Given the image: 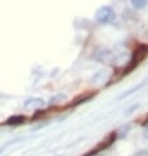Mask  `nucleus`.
Instances as JSON below:
<instances>
[{
	"label": "nucleus",
	"instance_id": "f257e3e1",
	"mask_svg": "<svg viewBox=\"0 0 148 156\" xmlns=\"http://www.w3.org/2000/svg\"><path fill=\"white\" fill-rule=\"evenodd\" d=\"M114 19V11L110 7H101L96 13V20L100 24H109Z\"/></svg>",
	"mask_w": 148,
	"mask_h": 156
},
{
	"label": "nucleus",
	"instance_id": "f03ea898",
	"mask_svg": "<svg viewBox=\"0 0 148 156\" xmlns=\"http://www.w3.org/2000/svg\"><path fill=\"white\" fill-rule=\"evenodd\" d=\"M43 100L42 98H29V100H26V101H25V104L24 105L26 106V108H33V106H42L43 105Z\"/></svg>",
	"mask_w": 148,
	"mask_h": 156
},
{
	"label": "nucleus",
	"instance_id": "7ed1b4c3",
	"mask_svg": "<svg viewBox=\"0 0 148 156\" xmlns=\"http://www.w3.org/2000/svg\"><path fill=\"white\" fill-rule=\"evenodd\" d=\"M25 121V117L24 115H13V117H9V118L7 119V125H20V123H23Z\"/></svg>",
	"mask_w": 148,
	"mask_h": 156
},
{
	"label": "nucleus",
	"instance_id": "20e7f679",
	"mask_svg": "<svg viewBox=\"0 0 148 156\" xmlns=\"http://www.w3.org/2000/svg\"><path fill=\"white\" fill-rule=\"evenodd\" d=\"M131 4L134 8L136 9H143L147 4H148V0H131Z\"/></svg>",
	"mask_w": 148,
	"mask_h": 156
},
{
	"label": "nucleus",
	"instance_id": "39448f33",
	"mask_svg": "<svg viewBox=\"0 0 148 156\" xmlns=\"http://www.w3.org/2000/svg\"><path fill=\"white\" fill-rule=\"evenodd\" d=\"M7 146H8V144H5V146H3V147H0V154H2V152H3V151H4V150H5V148H7Z\"/></svg>",
	"mask_w": 148,
	"mask_h": 156
},
{
	"label": "nucleus",
	"instance_id": "423d86ee",
	"mask_svg": "<svg viewBox=\"0 0 148 156\" xmlns=\"http://www.w3.org/2000/svg\"><path fill=\"white\" fill-rule=\"evenodd\" d=\"M93 156H94V155H93Z\"/></svg>",
	"mask_w": 148,
	"mask_h": 156
}]
</instances>
